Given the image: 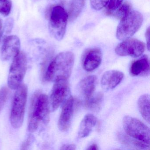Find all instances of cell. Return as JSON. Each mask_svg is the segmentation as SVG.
<instances>
[{
	"label": "cell",
	"mask_w": 150,
	"mask_h": 150,
	"mask_svg": "<svg viewBox=\"0 0 150 150\" xmlns=\"http://www.w3.org/2000/svg\"><path fill=\"white\" fill-rule=\"evenodd\" d=\"M50 102L48 96L40 91L35 92L31 98L29 113L28 129L36 131L40 126L50 121Z\"/></svg>",
	"instance_id": "cell-1"
},
{
	"label": "cell",
	"mask_w": 150,
	"mask_h": 150,
	"mask_svg": "<svg viewBox=\"0 0 150 150\" xmlns=\"http://www.w3.org/2000/svg\"><path fill=\"white\" fill-rule=\"evenodd\" d=\"M74 62V54L71 52H61L50 63L45 74V81H53L63 77L69 79Z\"/></svg>",
	"instance_id": "cell-2"
},
{
	"label": "cell",
	"mask_w": 150,
	"mask_h": 150,
	"mask_svg": "<svg viewBox=\"0 0 150 150\" xmlns=\"http://www.w3.org/2000/svg\"><path fill=\"white\" fill-rule=\"evenodd\" d=\"M28 92L27 86L21 84L15 94L10 116V123L14 129H19L23 123Z\"/></svg>",
	"instance_id": "cell-3"
},
{
	"label": "cell",
	"mask_w": 150,
	"mask_h": 150,
	"mask_svg": "<svg viewBox=\"0 0 150 150\" xmlns=\"http://www.w3.org/2000/svg\"><path fill=\"white\" fill-rule=\"evenodd\" d=\"M47 12L50 17V33L56 40L60 41L65 34L68 14L64 8L59 6L53 7Z\"/></svg>",
	"instance_id": "cell-4"
},
{
	"label": "cell",
	"mask_w": 150,
	"mask_h": 150,
	"mask_svg": "<svg viewBox=\"0 0 150 150\" xmlns=\"http://www.w3.org/2000/svg\"><path fill=\"white\" fill-rule=\"evenodd\" d=\"M117 26L116 37L120 40H124L131 37L142 25L143 16L138 11H131L126 16L121 20Z\"/></svg>",
	"instance_id": "cell-5"
},
{
	"label": "cell",
	"mask_w": 150,
	"mask_h": 150,
	"mask_svg": "<svg viewBox=\"0 0 150 150\" xmlns=\"http://www.w3.org/2000/svg\"><path fill=\"white\" fill-rule=\"evenodd\" d=\"M27 56L23 52H20L14 58L8 79V86L11 89H16L21 84L27 71Z\"/></svg>",
	"instance_id": "cell-6"
},
{
	"label": "cell",
	"mask_w": 150,
	"mask_h": 150,
	"mask_svg": "<svg viewBox=\"0 0 150 150\" xmlns=\"http://www.w3.org/2000/svg\"><path fill=\"white\" fill-rule=\"evenodd\" d=\"M123 126L128 136L150 144V129L140 120L129 116H125L123 119Z\"/></svg>",
	"instance_id": "cell-7"
},
{
	"label": "cell",
	"mask_w": 150,
	"mask_h": 150,
	"mask_svg": "<svg viewBox=\"0 0 150 150\" xmlns=\"http://www.w3.org/2000/svg\"><path fill=\"white\" fill-rule=\"evenodd\" d=\"M69 79L57 78L54 80L50 98V103L52 111L57 110L65 101L70 93Z\"/></svg>",
	"instance_id": "cell-8"
},
{
	"label": "cell",
	"mask_w": 150,
	"mask_h": 150,
	"mask_svg": "<svg viewBox=\"0 0 150 150\" xmlns=\"http://www.w3.org/2000/svg\"><path fill=\"white\" fill-rule=\"evenodd\" d=\"M123 41L115 50L118 56L137 57L141 56L145 50V44L137 39L129 38Z\"/></svg>",
	"instance_id": "cell-9"
},
{
	"label": "cell",
	"mask_w": 150,
	"mask_h": 150,
	"mask_svg": "<svg viewBox=\"0 0 150 150\" xmlns=\"http://www.w3.org/2000/svg\"><path fill=\"white\" fill-rule=\"evenodd\" d=\"M74 100L70 96L65 102L58 122V127L62 132H66L70 128L72 120Z\"/></svg>",
	"instance_id": "cell-10"
},
{
	"label": "cell",
	"mask_w": 150,
	"mask_h": 150,
	"mask_svg": "<svg viewBox=\"0 0 150 150\" xmlns=\"http://www.w3.org/2000/svg\"><path fill=\"white\" fill-rule=\"evenodd\" d=\"M21 41L16 35H11L5 38L1 50V56L4 61L13 59L20 52Z\"/></svg>",
	"instance_id": "cell-11"
},
{
	"label": "cell",
	"mask_w": 150,
	"mask_h": 150,
	"mask_svg": "<svg viewBox=\"0 0 150 150\" xmlns=\"http://www.w3.org/2000/svg\"><path fill=\"white\" fill-rule=\"evenodd\" d=\"M102 59V53L97 48L90 49L84 54L82 59V66L85 71L91 72L97 68Z\"/></svg>",
	"instance_id": "cell-12"
},
{
	"label": "cell",
	"mask_w": 150,
	"mask_h": 150,
	"mask_svg": "<svg viewBox=\"0 0 150 150\" xmlns=\"http://www.w3.org/2000/svg\"><path fill=\"white\" fill-rule=\"evenodd\" d=\"M124 74L120 71L111 70L105 72L102 77L101 85L105 90H109L115 88L121 82Z\"/></svg>",
	"instance_id": "cell-13"
},
{
	"label": "cell",
	"mask_w": 150,
	"mask_h": 150,
	"mask_svg": "<svg viewBox=\"0 0 150 150\" xmlns=\"http://www.w3.org/2000/svg\"><path fill=\"white\" fill-rule=\"evenodd\" d=\"M150 72V63L148 57L144 56L134 61L130 68L132 76H147Z\"/></svg>",
	"instance_id": "cell-14"
},
{
	"label": "cell",
	"mask_w": 150,
	"mask_h": 150,
	"mask_svg": "<svg viewBox=\"0 0 150 150\" xmlns=\"http://www.w3.org/2000/svg\"><path fill=\"white\" fill-rule=\"evenodd\" d=\"M96 84L97 77L94 75L87 76L80 81L79 86L80 91L86 100L93 94Z\"/></svg>",
	"instance_id": "cell-15"
},
{
	"label": "cell",
	"mask_w": 150,
	"mask_h": 150,
	"mask_svg": "<svg viewBox=\"0 0 150 150\" xmlns=\"http://www.w3.org/2000/svg\"><path fill=\"white\" fill-rule=\"evenodd\" d=\"M97 122L96 117L92 114L86 115L80 125L78 136L81 138L88 137Z\"/></svg>",
	"instance_id": "cell-16"
},
{
	"label": "cell",
	"mask_w": 150,
	"mask_h": 150,
	"mask_svg": "<svg viewBox=\"0 0 150 150\" xmlns=\"http://www.w3.org/2000/svg\"><path fill=\"white\" fill-rule=\"evenodd\" d=\"M118 137L122 144L129 147H132V149H147L150 148V144L137 140L128 135L120 133L118 135Z\"/></svg>",
	"instance_id": "cell-17"
},
{
	"label": "cell",
	"mask_w": 150,
	"mask_h": 150,
	"mask_svg": "<svg viewBox=\"0 0 150 150\" xmlns=\"http://www.w3.org/2000/svg\"><path fill=\"white\" fill-rule=\"evenodd\" d=\"M150 95L145 94L140 96L137 102L140 114L148 123L150 122Z\"/></svg>",
	"instance_id": "cell-18"
},
{
	"label": "cell",
	"mask_w": 150,
	"mask_h": 150,
	"mask_svg": "<svg viewBox=\"0 0 150 150\" xmlns=\"http://www.w3.org/2000/svg\"><path fill=\"white\" fill-rule=\"evenodd\" d=\"M103 95L101 93L93 94L86 100L85 105L88 109L93 111L98 110L102 103Z\"/></svg>",
	"instance_id": "cell-19"
},
{
	"label": "cell",
	"mask_w": 150,
	"mask_h": 150,
	"mask_svg": "<svg viewBox=\"0 0 150 150\" xmlns=\"http://www.w3.org/2000/svg\"><path fill=\"white\" fill-rule=\"evenodd\" d=\"M84 4L85 0H72L68 15L70 21H74L78 17L83 9Z\"/></svg>",
	"instance_id": "cell-20"
},
{
	"label": "cell",
	"mask_w": 150,
	"mask_h": 150,
	"mask_svg": "<svg viewBox=\"0 0 150 150\" xmlns=\"http://www.w3.org/2000/svg\"><path fill=\"white\" fill-rule=\"evenodd\" d=\"M117 8L115 13L116 17L122 20L131 11V6L129 2H126L121 4Z\"/></svg>",
	"instance_id": "cell-21"
},
{
	"label": "cell",
	"mask_w": 150,
	"mask_h": 150,
	"mask_svg": "<svg viewBox=\"0 0 150 150\" xmlns=\"http://www.w3.org/2000/svg\"><path fill=\"white\" fill-rule=\"evenodd\" d=\"M12 7L11 0H0V14L4 16L9 14Z\"/></svg>",
	"instance_id": "cell-22"
},
{
	"label": "cell",
	"mask_w": 150,
	"mask_h": 150,
	"mask_svg": "<svg viewBox=\"0 0 150 150\" xmlns=\"http://www.w3.org/2000/svg\"><path fill=\"white\" fill-rule=\"evenodd\" d=\"M9 91L6 87H3L0 89V112L6 103Z\"/></svg>",
	"instance_id": "cell-23"
},
{
	"label": "cell",
	"mask_w": 150,
	"mask_h": 150,
	"mask_svg": "<svg viewBox=\"0 0 150 150\" xmlns=\"http://www.w3.org/2000/svg\"><path fill=\"white\" fill-rule=\"evenodd\" d=\"M110 0H90L91 7L96 10H100L106 6Z\"/></svg>",
	"instance_id": "cell-24"
},
{
	"label": "cell",
	"mask_w": 150,
	"mask_h": 150,
	"mask_svg": "<svg viewBox=\"0 0 150 150\" xmlns=\"http://www.w3.org/2000/svg\"><path fill=\"white\" fill-rule=\"evenodd\" d=\"M123 1V0H110L108 6L109 10L111 11L117 9Z\"/></svg>",
	"instance_id": "cell-25"
},
{
	"label": "cell",
	"mask_w": 150,
	"mask_h": 150,
	"mask_svg": "<svg viewBox=\"0 0 150 150\" xmlns=\"http://www.w3.org/2000/svg\"><path fill=\"white\" fill-rule=\"evenodd\" d=\"M14 25V21L13 18H8L6 21L4 26V31L6 34L11 33Z\"/></svg>",
	"instance_id": "cell-26"
},
{
	"label": "cell",
	"mask_w": 150,
	"mask_h": 150,
	"mask_svg": "<svg viewBox=\"0 0 150 150\" xmlns=\"http://www.w3.org/2000/svg\"><path fill=\"white\" fill-rule=\"evenodd\" d=\"M32 137L30 136L28 137V138L23 143L22 145L21 146V149L22 150H26L28 149V147L30 146L32 142Z\"/></svg>",
	"instance_id": "cell-27"
},
{
	"label": "cell",
	"mask_w": 150,
	"mask_h": 150,
	"mask_svg": "<svg viewBox=\"0 0 150 150\" xmlns=\"http://www.w3.org/2000/svg\"><path fill=\"white\" fill-rule=\"evenodd\" d=\"M76 149V145L74 144H64L61 146L60 149L63 150H75Z\"/></svg>",
	"instance_id": "cell-28"
},
{
	"label": "cell",
	"mask_w": 150,
	"mask_h": 150,
	"mask_svg": "<svg viewBox=\"0 0 150 150\" xmlns=\"http://www.w3.org/2000/svg\"><path fill=\"white\" fill-rule=\"evenodd\" d=\"M145 37L146 38V45L148 50L150 49V29L148 28L146 30L145 33Z\"/></svg>",
	"instance_id": "cell-29"
},
{
	"label": "cell",
	"mask_w": 150,
	"mask_h": 150,
	"mask_svg": "<svg viewBox=\"0 0 150 150\" xmlns=\"http://www.w3.org/2000/svg\"><path fill=\"white\" fill-rule=\"evenodd\" d=\"M87 149L88 150H97L99 149V148H98V146L96 144H93L88 146V148Z\"/></svg>",
	"instance_id": "cell-30"
},
{
	"label": "cell",
	"mask_w": 150,
	"mask_h": 150,
	"mask_svg": "<svg viewBox=\"0 0 150 150\" xmlns=\"http://www.w3.org/2000/svg\"><path fill=\"white\" fill-rule=\"evenodd\" d=\"M3 25H2V20L0 19V38H1V35H2V30Z\"/></svg>",
	"instance_id": "cell-31"
}]
</instances>
